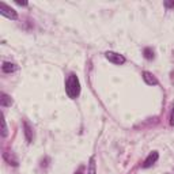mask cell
<instances>
[{
    "mask_svg": "<svg viewBox=\"0 0 174 174\" xmlns=\"http://www.w3.org/2000/svg\"><path fill=\"white\" fill-rule=\"evenodd\" d=\"M65 93L71 99H76L80 94V82L75 74H71L65 82Z\"/></svg>",
    "mask_w": 174,
    "mask_h": 174,
    "instance_id": "6da1fadb",
    "label": "cell"
},
{
    "mask_svg": "<svg viewBox=\"0 0 174 174\" xmlns=\"http://www.w3.org/2000/svg\"><path fill=\"white\" fill-rule=\"evenodd\" d=\"M0 14H2L3 17L8 18V19H12V21H15L18 18L17 11H15L14 8H11L10 6H7L6 3H3V2H0Z\"/></svg>",
    "mask_w": 174,
    "mask_h": 174,
    "instance_id": "7a4b0ae2",
    "label": "cell"
},
{
    "mask_svg": "<svg viewBox=\"0 0 174 174\" xmlns=\"http://www.w3.org/2000/svg\"><path fill=\"white\" fill-rule=\"evenodd\" d=\"M105 57L109 60L110 63H113V64H124L125 63V57L122 55H120V53H116V52H106L105 53Z\"/></svg>",
    "mask_w": 174,
    "mask_h": 174,
    "instance_id": "3957f363",
    "label": "cell"
},
{
    "mask_svg": "<svg viewBox=\"0 0 174 174\" xmlns=\"http://www.w3.org/2000/svg\"><path fill=\"white\" fill-rule=\"evenodd\" d=\"M158 158H159V154H158L157 151H153V153H151L147 158H145V160H144V163H143V167H144V169H147V167H151V166H153V164L158 160Z\"/></svg>",
    "mask_w": 174,
    "mask_h": 174,
    "instance_id": "277c9868",
    "label": "cell"
},
{
    "mask_svg": "<svg viewBox=\"0 0 174 174\" xmlns=\"http://www.w3.org/2000/svg\"><path fill=\"white\" fill-rule=\"evenodd\" d=\"M143 80L148 84V86H157V84H158V79L155 78L151 72H148V71L143 72Z\"/></svg>",
    "mask_w": 174,
    "mask_h": 174,
    "instance_id": "5b68a950",
    "label": "cell"
},
{
    "mask_svg": "<svg viewBox=\"0 0 174 174\" xmlns=\"http://www.w3.org/2000/svg\"><path fill=\"white\" fill-rule=\"evenodd\" d=\"M2 71L4 72V74H11V72L17 71V65H15L14 63L6 61V63H3V65H2Z\"/></svg>",
    "mask_w": 174,
    "mask_h": 174,
    "instance_id": "8992f818",
    "label": "cell"
},
{
    "mask_svg": "<svg viewBox=\"0 0 174 174\" xmlns=\"http://www.w3.org/2000/svg\"><path fill=\"white\" fill-rule=\"evenodd\" d=\"M0 105L7 107V106H11L12 105V99L10 95H7V94L2 93V98H0Z\"/></svg>",
    "mask_w": 174,
    "mask_h": 174,
    "instance_id": "52a82bcc",
    "label": "cell"
},
{
    "mask_svg": "<svg viewBox=\"0 0 174 174\" xmlns=\"http://www.w3.org/2000/svg\"><path fill=\"white\" fill-rule=\"evenodd\" d=\"M23 126H25V135H26V140L29 141V143H31V140H33V136H31V128H30V125L27 124L26 121H23Z\"/></svg>",
    "mask_w": 174,
    "mask_h": 174,
    "instance_id": "ba28073f",
    "label": "cell"
},
{
    "mask_svg": "<svg viewBox=\"0 0 174 174\" xmlns=\"http://www.w3.org/2000/svg\"><path fill=\"white\" fill-rule=\"evenodd\" d=\"M87 174H97V167H95V158H91L90 164H88V172Z\"/></svg>",
    "mask_w": 174,
    "mask_h": 174,
    "instance_id": "9c48e42d",
    "label": "cell"
},
{
    "mask_svg": "<svg viewBox=\"0 0 174 174\" xmlns=\"http://www.w3.org/2000/svg\"><path fill=\"white\" fill-rule=\"evenodd\" d=\"M144 57L147 60H153L154 59V50L151 48H145L144 49Z\"/></svg>",
    "mask_w": 174,
    "mask_h": 174,
    "instance_id": "30bf717a",
    "label": "cell"
},
{
    "mask_svg": "<svg viewBox=\"0 0 174 174\" xmlns=\"http://www.w3.org/2000/svg\"><path fill=\"white\" fill-rule=\"evenodd\" d=\"M2 136H3V137L7 136V125H6L4 117H2Z\"/></svg>",
    "mask_w": 174,
    "mask_h": 174,
    "instance_id": "8fae6325",
    "label": "cell"
},
{
    "mask_svg": "<svg viewBox=\"0 0 174 174\" xmlns=\"http://www.w3.org/2000/svg\"><path fill=\"white\" fill-rule=\"evenodd\" d=\"M170 124L174 125V106H173V109H172V114H170Z\"/></svg>",
    "mask_w": 174,
    "mask_h": 174,
    "instance_id": "7c38bea8",
    "label": "cell"
},
{
    "mask_svg": "<svg viewBox=\"0 0 174 174\" xmlns=\"http://www.w3.org/2000/svg\"><path fill=\"white\" fill-rule=\"evenodd\" d=\"M166 7H174V2H164Z\"/></svg>",
    "mask_w": 174,
    "mask_h": 174,
    "instance_id": "4fadbf2b",
    "label": "cell"
},
{
    "mask_svg": "<svg viewBox=\"0 0 174 174\" xmlns=\"http://www.w3.org/2000/svg\"><path fill=\"white\" fill-rule=\"evenodd\" d=\"M17 3L19 6H27V2H21V0H17Z\"/></svg>",
    "mask_w": 174,
    "mask_h": 174,
    "instance_id": "5bb4252c",
    "label": "cell"
},
{
    "mask_svg": "<svg viewBox=\"0 0 174 174\" xmlns=\"http://www.w3.org/2000/svg\"><path fill=\"white\" fill-rule=\"evenodd\" d=\"M76 174H82V173H76Z\"/></svg>",
    "mask_w": 174,
    "mask_h": 174,
    "instance_id": "9a60e30c",
    "label": "cell"
}]
</instances>
